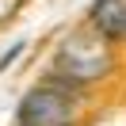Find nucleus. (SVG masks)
Returning a JSON list of instances; mask_svg holds the SVG:
<instances>
[{"label":"nucleus","mask_w":126,"mask_h":126,"mask_svg":"<svg viewBox=\"0 0 126 126\" xmlns=\"http://www.w3.org/2000/svg\"><path fill=\"white\" fill-rule=\"evenodd\" d=\"M88 23L95 31H103L111 42H122L126 38V0H95Z\"/></svg>","instance_id":"nucleus-3"},{"label":"nucleus","mask_w":126,"mask_h":126,"mask_svg":"<svg viewBox=\"0 0 126 126\" xmlns=\"http://www.w3.org/2000/svg\"><path fill=\"white\" fill-rule=\"evenodd\" d=\"M54 77L69 80V84H92V80L107 77L115 69V42L107 38L103 31H73L57 42L54 61H50Z\"/></svg>","instance_id":"nucleus-1"},{"label":"nucleus","mask_w":126,"mask_h":126,"mask_svg":"<svg viewBox=\"0 0 126 126\" xmlns=\"http://www.w3.org/2000/svg\"><path fill=\"white\" fill-rule=\"evenodd\" d=\"M19 126H23V122H19Z\"/></svg>","instance_id":"nucleus-7"},{"label":"nucleus","mask_w":126,"mask_h":126,"mask_svg":"<svg viewBox=\"0 0 126 126\" xmlns=\"http://www.w3.org/2000/svg\"><path fill=\"white\" fill-rule=\"evenodd\" d=\"M73 88L77 84H69L61 77H50L42 84H34L23 95V103H19V122L23 126H61V122H73V111H77Z\"/></svg>","instance_id":"nucleus-2"},{"label":"nucleus","mask_w":126,"mask_h":126,"mask_svg":"<svg viewBox=\"0 0 126 126\" xmlns=\"http://www.w3.org/2000/svg\"><path fill=\"white\" fill-rule=\"evenodd\" d=\"M19 8H23V0H0V23H8Z\"/></svg>","instance_id":"nucleus-4"},{"label":"nucleus","mask_w":126,"mask_h":126,"mask_svg":"<svg viewBox=\"0 0 126 126\" xmlns=\"http://www.w3.org/2000/svg\"><path fill=\"white\" fill-rule=\"evenodd\" d=\"M23 46H27V42H23V38H19V42H16V46H12V50H8V54L0 57V73H4V69H8V65H12V61H16V57H19V54H23Z\"/></svg>","instance_id":"nucleus-5"},{"label":"nucleus","mask_w":126,"mask_h":126,"mask_svg":"<svg viewBox=\"0 0 126 126\" xmlns=\"http://www.w3.org/2000/svg\"><path fill=\"white\" fill-rule=\"evenodd\" d=\"M61 126H73V122H61Z\"/></svg>","instance_id":"nucleus-6"}]
</instances>
